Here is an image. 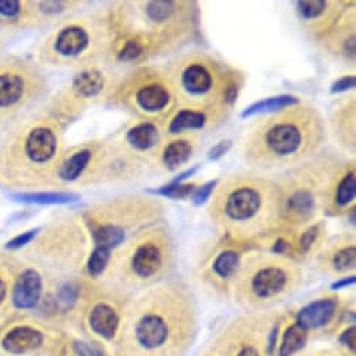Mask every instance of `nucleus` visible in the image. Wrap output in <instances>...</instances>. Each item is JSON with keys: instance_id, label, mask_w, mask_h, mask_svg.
<instances>
[{"instance_id": "obj_42", "label": "nucleus", "mask_w": 356, "mask_h": 356, "mask_svg": "<svg viewBox=\"0 0 356 356\" xmlns=\"http://www.w3.org/2000/svg\"><path fill=\"white\" fill-rule=\"evenodd\" d=\"M232 147V140H221L220 143H217L216 145H213L209 151V158L211 161H217L220 158H222L224 155L228 154V151L231 149Z\"/></svg>"}, {"instance_id": "obj_20", "label": "nucleus", "mask_w": 356, "mask_h": 356, "mask_svg": "<svg viewBox=\"0 0 356 356\" xmlns=\"http://www.w3.org/2000/svg\"><path fill=\"white\" fill-rule=\"evenodd\" d=\"M328 137L345 152L353 154L356 149V97L355 94H342L330 108L325 120Z\"/></svg>"}, {"instance_id": "obj_34", "label": "nucleus", "mask_w": 356, "mask_h": 356, "mask_svg": "<svg viewBox=\"0 0 356 356\" xmlns=\"http://www.w3.org/2000/svg\"><path fill=\"white\" fill-rule=\"evenodd\" d=\"M115 253L105 249L94 248L90 253L86 264V271L91 278H99L109 267L113 266Z\"/></svg>"}, {"instance_id": "obj_45", "label": "nucleus", "mask_w": 356, "mask_h": 356, "mask_svg": "<svg viewBox=\"0 0 356 356\" xmlns=\"http://www.w3.org/2000/svg\"><path fill=\"white\" fill-rule=\"evenodd\" d=\"M67 3L65 2H41L40 3V10L48 16H55L67 9Z\"/></svg>"}, {"instance_id": "obj_21", "label": "nucleus", "mask_w": 356, "mask_h": 356, "mask_svg": "<svg viewBox=\"0 0 356 356\" xmlns=\"http://www.w3.org/2000/svg\"><path fill=\"white\" fill-rule=\"evenodd\" d=\"M196 148L197 137L163 136V140L148 159L149 168H155L156 170L168 173L179 170L193 158Z\"/></svg>"}, {"instance_id": "obj_15", "label": "nucleus", "mask_w": 356, "mask_h": 356, "mask_svg": "<svg viewBox=\"0 0 356 356\" xmlns=\"http://www.w3.org/2000/svg\"><path fill=\"white\" fill-rule=\"evenodd\" d=\"M353 3L352 0H300L295 3V15L302 31L317 45Z\"/></svg>"}, {"instance_id": "obj_39", "label": "nucleus", "mask_w": 356, "mask_h": 356, "mask_svg": "<svg viewBox=\"0 0 356 356\" xmlns=\"http://www.w3.org/2000/svg\"><path fill=\"white\" fill-rule=\"evenodd\" d=\"M295 356H356L352 355L341 348H338L337 345L332 348H324V349H314V350H302Z\"/></svg>"}, {"instance_id": "obj_11", "label": "nucleus", "mask_w": 356, "mask_h": 356, "mask_svg": "<svg viewBox=\"0 0 356 356\" xmlns=\"http://www.w3.org/2000/svg\"><path fill=\"white\" fill-rule=\"evenodd\" d=\"M282 312H242L227 320L202 346L197 356H275Z\"/></svg>"}, {"instance_id": "obj_1", "label": "nucleus", "mask_w": 356, "mask_h": 356, "mask_svg": "<svg viewBox=\"0 0 356 356\" xmlns=\"http://www.w3.org/2000/svg\"><path fill=\"white\" fill-rule=\"evenodd\" d=\"M196 293L181 275L134 292L124 310L115 356H186L197 339Z\"/></svg>"}, {"instance_id": "obj_43", "label": "nucleus", "mask_w": 356, "mask_h": 356, "mask_svg": "<svg viewBox=\"0 0 356 356\" xmlns=\"http://www.w3.org/2000/svg\"><path fill=\"white\" fill-rule=\"evenodd\" d=\"M22 10L17 0H0V15L5 17H16Z\"/></svg>"}, {"instance_id": "obj_46", "label": "nucleus", "mask_w": 356, "mask_h": 356, "mask_svg": "<svg viewBox=\"0 0 356 356\" xmlns=\"http://www.w3.org/2000/svg\"><path fill=\"white\" fill-rule=\"evenodd\" d=\"M355 284V274L353 275H348V277H341L338 278L332 285H331V291H337V289H342V288H348L350 285Z\"/></svg>"}, {"instance_id": "obj_13", "label": "nucleus", "mask_w": 356, "mask_h": 356, "mask_svg": "<svg viewBox=\"0 0 356 356\" xmlns=\"http://www.w3.org/2000/svg\"><path fill=\"white\" fill-rule=\"evenodd\" d=\"M293 318L310 338L335 335L343 327L355 324V303L331 291L293 312Z\"/></svg>"}, {"instance_id": "obj_41", "label": "nucleus", "mask_w": 356, "mask_h": 356, "mask_svg": "<svg viewBox=\"0 0 356 356\" xmlns=\"http://www.w3.org/2000/svg\"><path fill=\"white\" fill-rule=\"evenodd\" d=\"M216 185H217V181H211V182H207V184H202V186L197 189V192H196L195 196L192 197L193 203H195L196 206H202V204H204L206 202H209V199H210V196H211V193H213Z\"/></svg>"}, {"instance_id": "obj_19", "label": "nucleus", "mask_w": 356, "mask_h": 356, "mask_svg": "<svg viewBox=\"0 0 356 356\" xmlns=\"http://www.w3.org/2000/svg\"><path fill=\"white\" fill-rule=\"evenodd\" d=\"M317 47L334 62L345 67L356 63V3H353L317 44Z\"/></svg>"}, {"instance_id": "obj_38", "label": "nucleus", "mask_w": 356, "mask_h": 356, "mask_svg": "<svg viewBox=\"0 0 356 356\" xmlns=\"http://www.w3.org/2000/svg\"><path fill=\"white\" fill-rule=\"evenodd\" d=\"M356 86V79L355 74H346L338 80H335L331 86V92L332 94H348L349 91H353Z\"/></svg>"}, {"instance_id": "obj_7", "label": "nucleus", "mask_w": 356, "mask_h": 356, "mask_svg": "<svg viewBox=\"0 0 356 356\" xmlns=\"http://www.w3.org/2000/svg\"><path fill=\"white\" fill-rule=\"evenodd\" d=\"M342 159L335 154L323 152L275 173L281 192V232H293L317 221L331 177Z\"/></svg>"}, {"instance_id": "obj_12", "label": "nucleus", "mask_w": 356, "mask_h": 356, "mask_svg": "<svg viewBox=\"0 0 356 356\" xmlns=\"http://www.w3.org/2000/svg\"><path fill=\"white\" fill-rule=\"evenodd\" d=\"M252 249L224 236L204 243L193 264L197 284L209 296L220 302H232L243 257Z\"/></svg>"}, {"instance_id": "obj_31", "label": "nucleus", "mask_w": 356, "mask_h": 356, "mask_svg": "<svg viewBox=\"0 0 356 356\" xmlns=\"http://www.w3.org/2000/svg\"><path fill=\"white\" fill-rule=\"evenodd\" d=\"M299 101H300V98H298L295 95H289V94L264 98L261 101L252 104L249 108H246L242 112V118H253V116L256 118V116H261L266 113H271V112L284 109L286 106H291Z\"/></svg>"}, {"instance_id": "obj_35", "label": "nucleus", "mask_w": 356, "mask_h": 356, "mask_svg": "<svg viewBox=\"0 0 356 356\" xmlns=\"http://www.w3.org/2000/svg\"><path fill=\"white\" fill-rule=\"evenodd\" d=\"M200 186L202 185H199L197 182H188V184H185V182H172L170 185H168L162 189L152 191L151 195L163 196L166 199H175V200L192 199Z\"/></svg>"}, {"instance_id": "obj_44", "label": "nucleus", "mask_w": 356, "mask_h": 356, "mask_svg": "<svg viewBox=\"0 0 356 356\" xmlns=\"http://www.w3.org/2000/svg\"><path fill=\"white\" fill-rule=\"evenodd\" d=\"M37 229H33V231H29V232H24L16 238H13L12 241L8 242L6 248L8 249H20L23 246H26L27 243H30L35 236H37Z\"/></svg>"}, {"instance_id": "obj_23", "label": "nucleus", "mask_w": 356, "mask_h": 356, "mask_svg": "<svg viewBox=\"0 0 356 356\" xmlns=\"http://www.w3.org/2000/svg\"><path fill=\"white\" fill-rule=\"evenodd\" d=\"M92 44V31L81 24H72L58 33L54 41V51L60 58L79 59L91 49Z\"/></svg>"}, {"instance_id": "obj_9", "label": "nucleus", "mask_w": 356, "mask_h": 356, "mask_svg": "<svg viewBox=\"0 0 356 356\" xmlns=\"http://www.w3.org/2000/svg\"><path fill=\"white\" fill-rule=\"evenodd\" d=\"M165 203L154 195L112 197L87 217L94 248L119 252L138 232L165 221Z\"/></svg>"}, {"instance_id": "obj_36", "label": "nucleus", "mask_w": 356, "mask_h": 356, "mask_svg": "<svg viewBox=\"0 0 356 356\" xmlns=\"http://www.w3.org/2000/svg\"><path fill=\"white\" fill-rule=\"evenodd\" d=\"M80 299V289L77 285L69 282L62 285L55 296V307L62 310V312H67L72 310L76 303Z\"/></svg>"}, {"instance_id": "obj_40", "label": "nucleus", "mask_w": 356, "mask_h": 356, "mask_svg": "<svg viewBox=\"0 0 356 356\" xmlns=\"http://www.w3.org/2000/svg\"><path fill=\"white\" fill-rule=\"evenodd\" d=\"M72 349L76 356H104L101 348H98L95 345H90L87 342L76 341V342H73Z\"/></svg>"}, {"instance_id": "obj_25", "label": "nucleus", "mask_w": 356, "mask_h": 356, "mask_svg": "<svg viewBox=\"0 0 356 356\" xmlns=\"http://www.w3.org/2000/svg\"><path fill=\"white\" fill-rule=\"evenodd\" d=\"M325 232L327 225L318 220L307 227L291 232V259L296 263L309 257L313 259L327 239Z\"/></svg>"}, {"instance_id": "obj_6", "label": "nucleus", "mask_w": 356, "mask_h": 356, "mask_svg": "<svg viewBox=\"0 0 356 356\" xmlns=\"http://www.w3.org/2000/svg\"><path fill=\"white\" fill-rule=\"evenodd\" d=\"M303 281L305 273L299 263L252 249L243 257L232 302L243 312L273 310L295 295Z\"/></svg>"}, {"instance_id": "obj_22", "label": "nucleus", "mask_w": 356, "mask_h": 356, "mask_svg": "<svg viewBox=\"0 0 356 356\" xmlns=\"http://www.w3.org/2000/svg\"><path fill=\"white\" fill-rule=\"evenodd\" d=\"M162 140H163L162 126L152 122L134 120L130 126L124 129V131L122 133L118 141L130 152L141 156L148 162L151 154L158 148Z\"/></svg>"}, {"instance_id": "obj_33", "label": "nucleus", "mask_w": 356, "mask_h": 356, "mask_svg": "<svg viewBox=\"0 0 356 356\" xmlns=\"http://www.w3.org/2000/svg\"><path fill=\"white\" fill-rule=\"evenodd\" d=\"M12 197L17 202L24 203H35V204H67L77 202L80 199L79 195L70 192H42V193H19L12 195Z\"/></svg>"}, {"instance_id": "obj_29", "label": "nucleus", "mask_w": 356, "mask_h": 356, "mask_svg": "<svg viewBox=\"0 0 356 356\" xmlns=\"http://www.w3.org/2000/svg\"><path fill=\"white\" fill-rule=\"evenodd\" d=\"M108 88L106 76L95 67H88L81 70L72 84L74 95L80 99H95L102 95Z\"/></svg>"}, {"instance_id": "obj_47", "label": "nucleus", "mask_w": 356, "mask_h": 356, "mask_svg": "<svg viewBox=\"0 0 356 356\" xmlns=\"http://www.w3.org/2000/svg\"><path fill=\"white\" fill-rule=\"evenodd\" d=\"M5 295H6V285H5V282L2 280H0V303L3 302Z\"/></svg>"}, {"instance_id": "obj_10", "label": "nucleus", "mask_w": 356, "mask_h": 356, "mask_svg": "<svg viewBox=\"0 0 356 356\" xmlns=\"http://www.w3.org/2000/svg\"><path fill=\"white\" fill-rule=\"evenodd\" d=\"M109 99L134 120L162 127L177 108L165 65L147 63L129 69L112 86Z\"/></svg>"}, {"instance_id": "obj_4", "label": "nucleus", "mask_w": 356, "mask_h": 356, "mask_svg": "<svg viewBox=\"0 0 356 356\" xmlns=\"http://www.w3.org/2000/svg\"><path fill=\"white\" fill-rule=\"evenodd\" d=\"M221 236L252 248L281 232V192L275 175L253 169L228 173L207 202Z\"/></svg>"}, {"instance_id": "obj_26", "label": "nucleus", "mask_w": 356, "mask_h": 356, "mask_svg": "<svg viewBox=\"0 0 356 356\" xmlns=\"http://www.w3.org/2000/svg\"><path fill=\"white\" fill-rule=\"evenodd\" d=\"M59 138L54 129L47 126L35 127L26 140L27 156L38 165L49 163L58 154Z\"/></svg>"}, {"instance_id": "obj_3", "label": "nucleus", "mask_w": 356, "mask_h": 356, "mask_svg": "<svg viewBox=\"0 0 356 356\" xmlns=\"http://www.w3.org/2000/svg\"><path fill=\"white\" fill-rule=\"evenodd\" d=\"M327 123L320 109L299 101L284 109L256 116L243 137L248 169L280 173L324 152Z\"/></svg>"}, {"instance_id": "obj_27", "label": "nucleus", "mask_w": 356, "mask_h": 356, "mask_svg": "<svg viewBox=\"0 0 356 356\" xmlns=\"http://www.w3.org/2000/svg\"><path fill=\"white\" fill-rule=\"evenodd\" d=\"M42 291L44 281L41 274L34 268H29L16 280L13 288V305L20 310L35 309L42 298Z\"/></svg>"}, {"instance_id": "obj_32", "label": "nucleus", "mask_w": 356, "mask_h": 356, "mask_svg": "<svg viewBox=\"0 0 356 356\" xmlns=\"http://www.w3.org/2000/svg\"><path fill=\"white\" fill-rule=\"evenodd\" d=\"M24 94V80L17 74L0 76V106L6 108L20 101Z\"/></svg>"}, {"instance_id": "obj_16", "label": "nucleus", "mask_w": 356, "mask_h": 356, "mask_svg": "<svg viewBox=\"0 0 356 356\" xmlns=\"http://www.w3.org/2000/svg\"><path fill=\"white\" fill-rule=\"evenodd\" d=\"M316 268L334 278L353 275L356 268V239L353 234H341L325 239L318 252L313 256Z\"/></svg>"}, {"instance_id": "obj_37", "label": "nucleus", "mask_w": 356, "mask_h": 356, "mask_svg": "<svg viewBox=\"0 0 356 356\" xmlns=\"http://www.w3.org/2000/svg\"><path fill=\"white\" fill-rule=\"evenodd\" d=\"M337 339V346L356 355V324H350L339 330L335 335Z\"/></svg>"}, {"instance_id": "obj_8", "label": "nucleus", "mask_w": 356, "mask_h": 356, "mask_svg": "<svg viewBox=\"0 0 356 356\" xmlns=\"http://www.w3.org/2000/svg\"><path fill=\"white\" fill-rule=\"evenodd\" d=\"M177 243L170 227L162 221L133 236L113 259L118 285L138 292L173 275Z\"/></svg>"}, {"instance_id": "obj_2", "label": "nucleus", "mask_w": 356, "mask_h": 356, "mask_svg": "<svg viewBox=\"0 0 356 356\" xmlns=\"http://www.w3.org/2000/svg\"><path fill=\"white\" fill-rule=\"evenodd\" d=\"M109 58L131 67L186 49L200 35V12L189 0H126L109 16Z\"/></svg>"}, {"instance_id": "obj_17", "label": "nucleus", "mask_w": 356, "mask_h": 356, "mask_svg": "<svg viewBox=\"0 0 356 356\" xmlns=\"http://www.w3.org/2000/svg\"><path fill=\"white\" fill-rule=\"evenodd\" d=\"M231 118V113L209 111L203 108L177 106L172 116L163 124V136H192L211 133L222 127Z\"/></svg>"}, {"instance_id": "obj_18", "label": "nucleus", "mask_w": 356, "mask_h": 356, "mask_svg": "<svg viewBox=\"0 0 356 356\" xmlns=\"http://www.w3.org/2000/svg\"><path fill=\"white\" fill-rule=\"evenodd\" d=\"M356 209V166L355 159L343 158L335 169L324 200L323 214L343 217L355 214Z\"/></svg>"}, {"instance_id": "obj_28", "label": "nucleus", "mask_w": 356, "mask_h": 356, "mask_svg": "<svg viewBox=\"0 0 356 356\" xmlns=\"http://www.w3.org/2000/svg\"><path fill=\"white\" fill-rule=\"evenodd\" d=\"M45 339L47 335L42 330L30 325H20L6 332L2 339V346L9 353L23 355L40 349L45 343Z\"/></svg>"}, {"instance_id": "obj_30", "label": "nucleus", "mask_w": 356, "mask_h": 356, "mask_svg": "<svg viewBox=\"0 0 356 356\" xmlns=\"http://www.w3.org/2000/svg\"><path fill=\"white\" fill-rule=\"evenodd\" d=\"M95 159V149L86 147L74 151L58 166V179L66 184L79 181Z\"/></svg>"}, {"instance_id": "obj_24", "label": "nucleus", "mask_w": 356, "mask_h": 356, "mask_svg": "<svg viewBox=\"0 0 356 356\" xmlns=\"http://www.w3.org/2000/svg\"><path fill=\"white\" fill-rule=\"evenodd\" d=\"M310 337L295 321L293 312H282L275 342V356H295L305 350Z\"/></svg>"}, {"instance_id": "obj_14", "label": "nucleus", "mask_w": 356, "mask_h": 356, "mask_svg": "<svg viewBox=\"0 0 356 356\" xmlns=\"http://www.w3.org/2000/svg\"><path fill=\"white\" fill-rule=\"evenodd\" d=\"M133 292L118 285L102 292L90 305L87 312V327L101 342L115 345L122 328L124 310Z\"/></svg>"}, {"instance_id": "obj_5", "label": "nucleus", "mask_w": 356, "mask_h": 356, "mask_svg": "<svg viewBox=\"0 0 356 356\" xmlns=\"http://www.w3.org/2000/svg\"><path fill=\"white\" fill-rule=\"evenodd\" d=\"M177 106L234 112L246 77L214 52L184 49L165 65Z\"/></svg>"}]
</instances>
